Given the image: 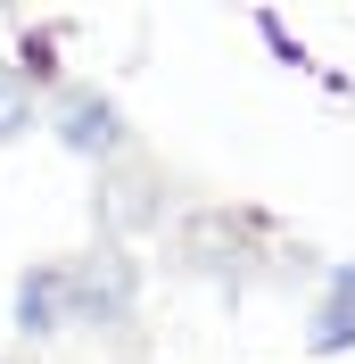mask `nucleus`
Wrapping results in <instances>:
<instances>
[{
  "label": "nucleus",
  "mask_w": 355,
  "mask_h": 364,
  "mask_svg": "<svg viewBox=\"0 0 355 364\" xmlns=\"http://www.w3.org/2000/svg\"><path fill=\"white\" fill-rule=\"evenodd\" d=\"M165 265L182 282H215L223 298H240L256 282H306L331 257L306 249V240H289L256 207H182L174 224H165Z\"/></svg>",
  "instance_id": "obj_1"
},
{
  "label": "nucleus",
  "mask_w": 355,
  "mask_h": 364,
  "mask_svg": "<svg viewBox=\"0 0 355 364\" xmlns=\"http://www.w3.org/2000/svg\"><path fill=\"white\" fill-rule=\"evenodd\" d=\"M0 364H33V356H0Z\"/></svg>",
  "instance_id": "obj_10"
},
{
  "label": "nucleus",
  "mask_w": 355,
  "mask_h": 364,
  "mask_svg": "<svg viewBox=\"0 0 355 364\" xmlns=\"http://www.w3.org/2000/svg\"><path fill=\"white\" fill-rule=\"evenodd\" d=\"M58 265H67V331L124 340V331L141 323V298H149V265H141V249L91 240V249L58 257Z\"/></svg>",
  "instance_id": "obj_2"
},
{
  "label": "nucleus",
  "mask_w": 355,
  "mask_h": 364,
  "mask_svg": "<svg viewBox=\"0 0 355 364\" xmlns=\"http://www.w3.org/2000/svg\"><path fill=\"white\" fill-rule=\"evenodd\" d=\"M42 133L58 141L67 158H83L91 174H108V166H124V158L141 149L124 100H116V91H99V83H58V91L42 100Z\"/></svg>",
  "instance_id": "obj_3"
},
{
  "label": "nucleus",
  "mask_w": 355,
  "mask_h": 364,
  "mask_svg": "<svg viewBox=\"0 0 355 364\" xmlns=\"http://www.w3.org/2000/svg\"><path fill=\"white\" fill-rule=\"evenodd\" d=\"M9 323H17V340H33V348L67 340V265H58V257H33V265L17 273Z\"/></svg>",
  "instance_id": "obj_5"
},
{
  "label": "nucleus",
  "mask_w": 355,
  "mask_h": 364,
  "mask_svg": "<svg viewBox=\"0 0 355 364\" xmlns=\"http://www.w3.org/2000/svg\"><path fill=\"white\" fill-rule=\"evenodd\" d=\"M33 124H42V91H33L9 58H0V149H17Z\"/></svg>",
  "instance_id": "obj_8"
},
{
  "label": "nucleus",
  "mask_w": 355,
  "mask_h": 364,
  "mask_svg": "<svg viewBox=\"0 0 355 364\" xmlns=\"http://www.w3.org/2000/svg\"><path fill=\"white\" fill-rule=\"evenodd\" d=\"M297 340H306L314 364L355 356V290H331V282H322V298L306 306V331H297Z\"/></svg>",
  "instance_id": "obj_6"
},
{
  "label": "nucleus",
  "mask_w": 355,
  "mask_h": 364,
  "mask_svg": "<svg viewBox=\"0 0 355 364\" xmlns=\"http://www.w3.org/2000/svg\"><path fill=\"white\" fill-rule=\"evenodd\" d=\"M9 67L50 100V91L67 83V67H58V25H17V58H9Z\"/></svg>",
  "instance_id": "obj_7"
},
{
  "label": "nucleus",
  "mask_w": 355,
  "mask_h": 364,
  "mask_svg": "<svg viewBox=\"0 0 355 364\" xmlns=\"http://www.w3.org/2000/svg\"><path fill=\"white\" fill-rule=\"evenodd\" d=\"M322 282H331V290H355V257H331V265H322Z\"/></svg>",
  "instance_id": "obj_9"
},
{
  "label": "nucleus",
  "mask_w": 355,
  "mask_h": 364,
  "mask_svg": "<svg viewBox=\"0 0 355 364\" xmlns=\"http://www.w3.org/2000/svg\"><path fill=\"white\" fill-rule=\"evenodd\" d=\"M182 207H174V174L149 158V149H133L124 166H108V174L91 182V224H99V240H116V249H141L149 232H165Z\"/></svg>",
  "instance_id": "obj_4"
}]
</instances>
